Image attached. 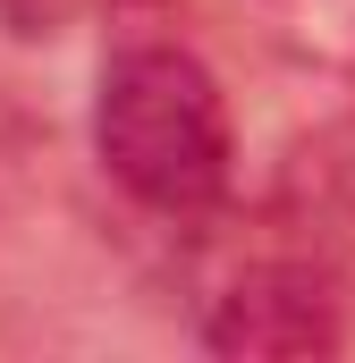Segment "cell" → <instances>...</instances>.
Returning <instances> with one entry per match:
<instances>
[{
	"label": "cell",
	"instance_id": "cell-3",
	"mask_svg": "<svg viewBox=\"0 0 355 363\" xmlns=\"http://www.w3.org/2000/svg\"><path fill=\"white\" fill-rule=\"evenodd\" d=\"M85 9H102V0H0L9 34H26V43H43V34H68Z\"/></svg>",
	"mask_w": 355,
	"mask_h": 363
},
{
	"label": "cell",
	"instance_id": "cell-2",
	"mask_svg": "<svg viewBox=\"0 0 355 363\" xmlns=\"http://www.w3.org/2000/svg\"><path fill=\"white\" fill-rule=\"evenodd\" d=\"M339 296L313 262H246L203 313L212 355H339Z\"/></svg>",
	"mask_w": 355,
	"mask_h": 363
},
{
	"label": "cell",
	"instance_id": "cell-1",
	"mask_svg": "<svg viewBox=\"0 0 355 363\" xmlns=\"http://www.w3.org/2000/svg\"><path fill=\"white\" fill-rule=\"evenodd\" d=\"M93 161L153 220H212L237 178L220 77L186 43H119L93 85Z\"/></svg>",
	"mask_w": 355,
	"mask_h": 363
}]
</instances>
